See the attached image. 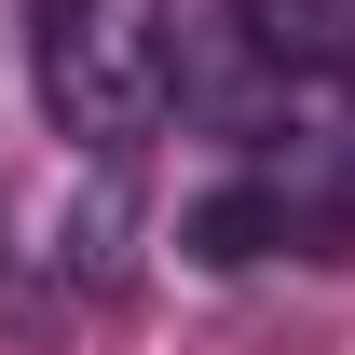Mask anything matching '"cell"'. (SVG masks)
Returning <instances> with one entry per match:
<instances>
[{
  "instance_id": "6da1fadb",
  "label": "cell",
  "mask_w": 355,
  "mask_h": 355,
  "mask_svg": "<svg viewBox=\"0 0 355 355\" xmlns=\"http://www.w3.org/2000/svg\"><path fill=\"white\" fill-rule=\"evenodd\" d=\"M28 69H42L55 137H83L96 164H123L164 123V96H178V28H164V0H42Z\"/></svg>"
},
{
  "instance_id": "7a4b0ae2",
  "label": "cell",
  "mask_w": 355,
  "mask_h": 355,
  "mask_svg": "<svg viewBox=\"0 0 355 355\" xmlns=\"http://www.w3.org/2000/svg\"><path fill=\"white\" fill-rule=\"evenodd\" d=\"M328 178H287V164H260V178H232V191H205V205H191V219H178V246H191V260H273V246H328Z\"/></svg>"
},
{
  "instance_id": "3957f363",
  "label": "cell",
  "mask_w": 355,
  "mask_h": 355,
  "mask_svg": "<svg viewBox=\"0 0 355 355\" xmlns=\"http://www.w3.org/2000/svg\"><path fill=\"white\" fill-rule=\"evenodd\" d=\"M232 42L287 83H328V69H355V0H232Z\"/></svg>"
},
{
  "instance_id": "277c9868",
  "label": "cell",
  "mask_w": 355,
  "mask_h": 355,
  "mask_svg": "<svg viewBox=\"0 0 355 355\" xmlns=\"http://www.w3.org/2000/svg\"><path fill=\"white\" fill-rule=\"evenodd\" d=\"M123 191H110V178H96V191H83V219H55V260H69V273H83V287H110V273H123Z\"/></svg>"
},
{
  "instance_id": "5b68a950",
  "label": "cell",
  "mask_w": 355,
  "mask_h": 355,
  "mask_svg": "<svg viewBox=\"0 0 355 355\" xmlns=\"http://www.w3.org/2000/svg\"><path fill=\"white\" fill-rule=\"evenodd\" d=\"M301 178H342V191H355V69L314 83V110H301Z\"/></svg>"
}]
</instances>
